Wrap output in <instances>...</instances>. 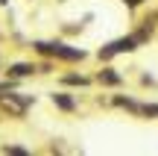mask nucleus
I'll use <instances>...</instances> for the list:
<instances>
[{"mask_svg": "<svg viewBox=\"0 0 158 156\" xmlns=\"http://www.w3.org/2000/svg\"><path fill=\"white\" fill-rule=\"evenodd\" d=\"M29 47H32L35 56L53 59V62H62V65H79V62H85V59L91 56L88 50H82V47H76V44H68V41H62V38H32Z\"/></svg>", "mask_w": 158, "mask_h": 156, "instance_id": "1", "label": "nucleus"}, {"mask_svg": "<svg viewBox=\"0 0 158 156\" xmlns=\"http://www.w3.org/2000/svg\"><path fill=\"white\" fill-rule=\"evenodd\" d=\"M32 106H35V94L18 91V88L0 91V115L3 118H27Z\"/></svg>", "mask_w": 158, "mask_h": 156, "instance_id": "2", "label": "nucleus"}, {"mask_svg": "<svg viewBox=\"0 0 158 156\" xmlns=\"http://www.w3.org/2000/svg\"><path fill=\"white\" fill-rule=\"evenodd\" d=\"M94 82H97V86H102V88H120V86H126V77L120 74L114 65L106 62V65L94 74Z\"/></svg>", "mask_w": 158, "mask_h": 156, "instance_id": "3", "label": "nucleus"}, {"mask_svg": "<svg viewBox=\"0 0 158 156\" xmlns=\"http://www.w3.org/2000/svg\"><path fill=\"white\" fill-rule=\"evenodd\" d=\"M3 74L6 77H15V80H32L38 77V62H6L3 65Z\"/></svg>", "mask_w": 158, "mask_h": 156, "instance_id": "4", "label": "nucleus"}, {"mask_svg": "<svg viewBox=\"0 0 158 156\" xmlns=\"http://www.w3.org/2000/svg\"><path fill=\"white\" fill-rule=\"evenodd\" d=\"M50 103L56 106L59 112H68V115L79 112V97L70 94V91H50Z\"/></svg>", "mask_w": 158, "mask_h": 156, "instance_id": "5", "label": "nucleus"}, {"mask_svg": "<svg viewBox=\"0 0 158 156\" xmlns=\"http://www.w3.org/2000/svg\"><path fill=\"white\" fill-rule=\"evenodd\" d=\"M59 82L62 86H73V88H91L94 86V77L79 74V71H68V74H59Z\"/></svg>", "mask_w": 158, "mask_h": 156, "instance_id": "6", "label": "nucleus"}, {"mask_svg": "<svg viewBox=\"0 0 158 156\" xmlns=\"http://www.w3.org/2000/svg\"><path fill=\"white\" fill-rule=\"evenodd\" d=\"M0 150H3V153H15V156H29V153H32V147H23V145H3Z\"/></svg>", "mask_w": 158, "mask_h": 156, "instance_id": "7", "label": "nucleus"}, {"mask_svg": "<svg viewBox=\"0 0 158 156\" xmlns=\"http://www.w3.org/2000/svg\"><path fill=\"white\" fill-rule=\"evenodd\" d=\"M120 3H123V6H126V9H129V12H138V9H141V6H147L149 0H120Z\"/></svg>", "mask_w": 158, "mask_h": 156, "instance_id": "8", "label": "nucleus"}, {"mask_svg": "<svg viewBox=\"0 0 158 156\" xmlns=\"http://www.w3.org/2000/svg\"><path fill=\"white\" fill-rule=\"evenodd\" d=\"M0 6H9V0H0Z\"/></svg>", "mask_w": 158, "mask_h": 156, "instance_id": "9", "label": "nucleus"}]
</instances>
